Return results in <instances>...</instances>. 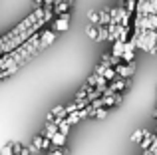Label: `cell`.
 Instances as JSON below:
<instances>
[{
	"label": "cell",
	"instance_id": "obj_14",
	"mask_svg": "<svg viewBox=\"0 0 157 155\" xmlns=\"http://www.w3.org/2000/svg\"><path fill=\"white\" fill-rule=\"evenodd\" d=\"M86 36H88L90 40H98V26L96 24H90V26L86 28Z\"/></svg>",
	"mask_w": 157,
	"mask_h": 155
},
{
	"label": "cell",
	"instance_id": "obj_17",
	"mask_svg": "<svg viewBox=\"0 0 157 155\" xmlns=\"http://www.w3.org/2000/svg\"><path fill=\"white\" fill-rule=\"evenodd\" d=\"M66 121H68L70 125H78L80 123V115H78V112H72V113H68V115H66Z\"/></svg>",
	"mask_w": 157,
	"mask_h": 155
},
{
	"label": "cell",
	"instance_id": "obj_6",
	"mask_svg": "<svg viewBox=\"0 0 157 155\" xmlns=\"http://www.w3.org/2000/svg\"><path fill=\"white\" fill-rule=\"evenodd\" d=\"M66 139H68V135L56 131V133H54V137H52V145H54V147H66Z\"/></svg>",
	"mask_w": 157,
	"mask_h": 155
},
{
	"label": "cell",
	"instance_id": "obj_3",
	"mask_svg": "<svg viewBox=\"0 0 157 155\" xmlns=\"http://www.w3.org/2000/svg\"><path fill=\"white\" fill-rule=\"evenodd\" d=\"M70 28V12H64V14H60L56 18V22H54V30L56 32H66Z\"/></svg>",
	"mask_w": 157,
	"mask_h": 155
},
{
	"label": "cell",
	"instance_id": "obj_35",
	"mask_svg": "<svg viewBox=\"0 0 157 155\" xmlns=\"http://www.w3.org/2000/svg\"><path fill=\"white\" fill-rule=\"evenodd\" d=\"M44 155H50V151H46V153H44Z\"/></svg>",
	"mask_w": 157,
	"mask_h": 155
},
{
	"label": "cell",
	"instance_id": "obj_29",
	"mask_svg": "<svg viewBox=\"0 0 157 155\" xmlns=\"http://www.w3.org/2000/svg\"><path fill=\"white\" fill-rule=\"evenodd\" d=\"M149 6H151V14H157V0H149Z\"/></svg>",
	"mask_w": 157,
	"mask_h": 155
},
{
	"label": "cell",
	"instance_id": "obj_32",
	"mask_svg": "<svg viewBox=\"0 0 157 155\" xmlns=\"http://www.w3.org/2000/svg\"><path fill=\"white\" fill-rule=\"evenodd\" d=\"M141 155H153V153H151L149 149H143V153H141Z\"/></svg>",
	"mask_w": 157,
	"mask_h": 155
},
{
	"label": "cell",
	"instance_id": "obj_18",
	"mask_svg": "<svg viewBox=\"0 0 157 155\" xmlns=\"http://www.w3.org/2000/svg\"><path fill=\"white\" fill-rule=\"evenodd\" d=\"M107 113H109V108H100V109H96V112H94V117H96V119H105L107 117Z\"/></svg>",
	"mask_w": 157,
	"mask_h": 155
},
{
	"label": "cell",
	"instance_id": "obj_11",
	"mask_svg": "<svg viewBox=\"0 0 157 155\" xmlns=\"http://www.w3.org/2000/svg\"><path fill=\"white\" fill-rule=\"evenodd\" d=\"M143 135H145V129H141V127H139V129H135V131L131 133V137H129V139H131V143H141Z\"/></svg>",
	"mask_w": 157,
	"mask_h": 155
},
{
	"label": "cell",
	"instance_id": "obj_24",
	"mask_svg": "<svg viewBox=\"0 0 157 155\" xmlns=\"http://www.w3.org/2000/svg\"><path fill=\"white\" fill-rule=\"evenodd\" d=\"M50 155H68V149H66V147H54V145H52Z\"/></svg>",
	"mask_w": 157,
	"mask_h": 155
},
{
	"label": "cell",
	"instance_id": "obj_8",
	"mask_svg": "<svg viewBox=\"0 0 157 155\" xmlns=\"http://www.w3.org/2000/svg\"><path fill=\"white\" fill-rule=\"evenodd\" d=\"M109 38V30H107V24H100L98 26V40L96 42H105Z\"/></svg>",
	"mask_w": 157,
	"mask_h": 155
},
{
	"label": "cell",
	"instance_id": "obj_4",
	"mask_svg": "<svg viewBox=\"0 0 157 155\" xmlns=\"http://www.w3.org/2000/svg\"><path fill=\"white\" fill-rule=\"evenodd\" d=\"M70 6H72V0H56V4H54V14L56 16L64 14V12L70 10Z\"/></svg>",
	"mask_w": 157,
	"mask_h": 155
},
{
	"label": "cell",
	"instance_id": "obj_16",
	"mask_svg": "<svg viewBox=\"0 0 157 155\" xmlns=\"http://www.w3.org/2000/svg\"><path fill=\"white\" fill-rule=\"evenodd\" d=\"M70 129H72V125H70L68 121H66V117H64V119H62L60 123H58V131H60V133H64V135H68V133H70Z\"/></svg>",
	"mask_w": 157,
	"mask_h": 155
},
{
	"label": "cell",
	"instance_id": "obj_13",
	"mask_svg": "<svg viewBox=\"0 0 157 155\" xmlns=\"http://www.w3.org/2000/svg\"><path fill=\"white\" fill-rule=\"evenodd\" d=\"M111 22V14H109V8H104L100 10V24H109ZM98 24V26H100Z\"/></svg>",
	"mask_w": 157,
	"mask_h": 155
},
{
	"label": "cell",
	"instance_id": "obj_34",
	"mask_svg": "<svg viewBox=\"0 0 157 155\" xmlns=\"http://www.w3.org/2000/svg\"><path fill=\"white\" fill-rule=\"evenodd\" d=\"M153 54H157V44H155V48H153Z\"/></svg>",
	"mask_w": 157,
	"mask_h": 155
},
{
	"label": "cell",
	"instance_id": "obj_20",
	"mask_svg": "<svg viewBox=\"0 0 157 155\" xmlns=\"http://www.w3.org/2000/svg\"><path fill=\"white\" fill-rule=\"evenodd\" d=\"M88 20H90V24H100V12H96V10H90L88 12Z\"/></svg>",
	"mask_w": 157,
	"mask_h": 155
},
{
	"label": "cell",
	"instance_id": "obj_28",
	"mask_svg": "<svg viewBox=\"0 0 157 155\" xmlns=\"http://www.w3.org/2000/svg\"><path fill=\"white\" fill-rule=\"evenodd\" d=\"M78 101H74V104H70V105H66V115H68V113H72V112H78Z\"/></svg>",
	"mask_w": 157,
	"mask_h": 155
},
{
	"label": "cell",
	"instance_id": "obj_19",
	"mask_svg": "<svg viewBox=\"0 0 157 155\" xmlns=\"http://www.w3.org/2000/svg\"><path fill=\"white\" fill-rule=\"evenodd\" d=\"M105 88H107V78L100 76V78H98V84H96V89L104 93V92H105Z\"/></svg>",
	"mask_w": 157,
	"mask_h": 155
},
{
	"label": "cell",
	"instance_id": "obj_25",
	"mask_svg": "<svg viewBox=\"0 0 157 155\" xmlns=\"http://www.w3.org/2000/svg\"><path fill=\"white\" fill-rule=\"evenodd\" d=\"M149 30H157V14H149Z\"/></svg>",
	"mask_w": 157,
	"mask_h": 155
},
{
	"label": "cell",
	"instance_id": "obj_33",
	"mask_svg": "<svg viewBox=\"0 0 157 155\" xmlns=\"http://www.w3.org/2000/svg\"><path fill=\"white\" fill-rule=\"evenodd\" d=\"M153 115L157 117V101H155V112H153Z\"/></svg>",
	"mask_w": 157,
	"mask_h": 155
},
{
	"label": "cell",
	"instance_id": "obj_31",
	"mask_svg": "<svg viewBox=\"0 0 157 155\" xmlns=\"http://www.w3.org/2000/svg\"><path fill=\"white\" fill-rule=\"evenodd\" d=\"M34 4H36V6H42V4H44V0H34Z\"/></svg>",
	"mask_w": 157,
	"mask_h": 155
},
{
	"label": "cell",
	"instance_id": "obj_5",
	"mask_svg": "<svg viewBox=\"0 0 157 155\" xmlns=\"http://www.w3.org/2000/svg\"><path fill=\"white\" fill-rule=\"evenodd\" d=\"M56 131H58V123H56V121H46V123H44V129H42V135L44 137L52 139Z\"/></svg>",
	"mask_w": 157,
	"mask_h": 155
},
{
	"label": "cell",
	"instance_id": "obj_27",
	"mask_svg": "<svg viewBox=\"0 0 157 155\" xmlns=\"http://www.w3.org/2000/svg\"><path fill=\"white\" fill-rule=\"evenodd\" d=\"M12 147H14V155H22V151H24V145L22 143L14 141V143H12Z\"/></svg>",
	"mask_w": 157,
	"mask_h": 155
},
{
	"label": "cell",
	"instance_id": "obj_10",
	"mask_svg": "<svg viewBox=\"0 0 157 155\" xmlns=\"http://www.w3.org/2000/svg\"><path fill=\"white\" fill-rule=\"evenodd\" d=\"M123 50H125V42H121V40H115V42H113V48H111V54L121 58Z\"/></svg>",
	"mask_w": 157,
	"mask_h": 155
},
{
	"label": "cell",
	"instance_id": "obj_12",
	"mask_svg": "<svg viewBox=\"0 0 157 155\" xmlns=\"http://www.w3.org/2000/svg\"><path fill=\"white\" fill-rule=\"evenodd\" d=\"M52 115L54 117H66V105H62V104H58V105H54L52 108Z\"/></svg>",
	"mask_w": 157,
	"mask_h": 155
},
{
	"label": "cell",
	"instance_id": "obj_2",
	"mask_svg": "<svg viewBox=\"0 0 157 155\" xmlns=\"http://www.w3.org/2000/svg\"><path fill=\"white\" fill-rule=\"evenodd\" d=\"M54 40H56V30H42L40 32V50L52 46Z\"/></svg>",
	"mask_w": 157,
	"mask_h": 155
},
{
	"label": "cell",
	"instance_id": "obj_21",
	"mask_svg": "<svg viewBox=\"0 0 157 155\" xmlns=\"http://www.w3.org/2000/svg\"><path fill=\"white\" fill-rule=\"evenodd\" d=\"M12 143H14V141H10V143H4L2 149H0V155H14V147H12Z\"/></svg>",
	"mask_w": 157,
	"mask_h": 155
},
{
	"label": "cell",
	"instance_id": "obj_30",
	"mask_svg": "<svg viewBox=\"0 0 157 155\" xmlns=\"http://www.w3.org/2000/svg\"><path fill=\"white\" fill-rule=\"evenodd\" d=\"M54 4H56V0H44V6H50V8H54Z\"/></svg>",
	"mask_w": 157,
	"mask_h": 155
},
{
	"label": "cell",
	"instance_id": "obj_15",
	"mask_svg": "<svg viewBox=\"0 0 157 155\" xmlns=\"http://www.w3.org/2000/svg\"><path fill=\"white\" fill-rule=\"evenodd\" d=\"M133 60H135V50H123V54H121V62L129 64V62H133Z\"/></svg>",
	"mask_w": 157,
	"mask_h": 155
},
{
	"label": "cell",
	"instance_id": "obj_7",
	"mask_svg": "<svg viewBox=\"0 0 157 155\" xmlns=\"http://www.w3.org/2000/svg\"><path fill=\"white\" fill-rule=\"evenodd\" d=\"M117 40H121V42H127V40H129V26L117 24Z\"/></svg>",
	"mask_w": 157,
	"mask_h": 155
},
{
	"label": "cell",
	"instance_id": "obj_23",
	"mask_svg": "<svg viewBox=\"0 0 157 155\" xmlns=\"http://www.w3.org/2000/svg\"><path fill=\"white\" fill-rule=\"evenodd\" d=\"M98 78H100V76H98L96 72H94L92 76H88V80H86V84H88V85H92V88H96V84H98Z\"/></svg>",
	"mask_w": 157,
	"mask_h": 155
},
{
	"label": "cell",
	"instance_id": "obj_9",
	"mask_svg": "<svg viewBox=\"0 0 157 155\" xmlns=\"http://www.w3.org/2000/svg\"><path fill=\"white\" fill-rule=\"evenodd\" d=\"M153 133H151V131H147V129H145V135H143V139H141V143H139V145H141V149H149L151 147V143H153Z\"/></svg>",
	"mask_w": 157,
	"mask_h": 155
},
{
	"label": "cell",
	"instance_id": "obj_26",
	"mask_svg": "<svg viewBox=\"0 0 157 155\" xmlns=\"http://www.w3.org/2000/svg\"><path fill=\"white\" fill-rule=\"evenodd\" d=\"M105 68H107V64H104V62H100V64H98V66H96V70H94V72H96L98 76H104Z\"/></svg>",
	"mask_w": 157,
	"mask_h": 155
},
{
	"label": "cell",
	"instance_id": "obj_1",
	"mask_svg": "<svg viewBox=\"0 0 157 155\" xmlns=\"http://www.w3.org/2000/svg\"><path fill=\"white\" fill-rule=\"evenodd\" d=\"M115 72H117L119 78H131V76L135 74V64L133 62H129V64L121 62V64H117V66H115Z\"/></svg>",
	"mask_w": 157,
	"mask_h": 155
},
{
	"label": "cell",
	"instance_id": "obj_22",
	"mask_svg": "<svg viewBox=\"0 0 157 155\" xmlns=\"http://www.w3.org/2000/svg\"><path fill=\"white\" fill-rule=\"evenodd\" d=\"M109 14H111V22L119 24V8H109Z\"/></svg>",
	"mask_w": 157,
	"mask_h": 155
}]
</instances>
